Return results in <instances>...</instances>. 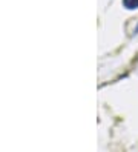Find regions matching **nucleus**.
Here are the masks:
<instances>
[{"instance_id": "nucleus-1", "label": "nucleus", "mask_w": 138, "mask_h": 152, "mask_svg": "<svg viewBox=\"0 0 138 152\" xmlns=\"http://www.w3.org/2000/svg\"><path fill=\"white\" fill-rule=\"evenodd\" d=\"M123 5L127 10H135L138 8V0H123Z\"/></svg>"}, {"instance_id": "nucleus-2", "label": "nucleus", "mask_w": 138, "mask_h": 152, "mask_svg": "<svg viewBox=\"0 0 138 152\" xmlns=\"http://www.w3.org/2000/svg\"><path fill=\"white\" fill-rule=\"evenodd\" d=\"M135 34H138V26H137V28H135Z\"/></svg>"}]
</instances>
